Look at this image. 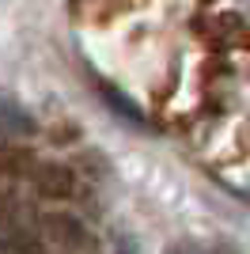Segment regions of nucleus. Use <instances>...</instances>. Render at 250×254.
Listing matches in <instances>:
<instances>
[{
    "label": "nucleus",
    "mask_w": 250,
    "mask_h": 254,
    "mask_svg": "<svg viewBox=\"0 0 250 254\" xmlns=\"http://www.w3.org/2000/svg\"><path fill=\"white\" fill-rule=\"evenodd\" d=\"M46 235H50L57 247H64V254L87 251V247H91V232H87V228H83L76 216H64V212L46 216Z\"/></svg>",
    "instance_id": "obj_1"
},
{
    "label": "nucleus",
    "mask_w": 250,
    "mask_h": 254,
    "mask_svg": "<svg viewBox=\"0 0 250 254\" xmlns=\"http://www.w3.org/2000/svg\"><path fill=\"white\" fill-rule=\"evenodd\" d=\"M34 182H38V190L46 193V197H68V193L76 190L72 171H68V167H57V163H46V167H38Z\"/></svg>",
    "instance_id": "obj_2"
},
{
    "label": "nucleus",
    "mask_w": 250,
    "mask_h": 254,
    "mask_svg": "<svg viewBox=\"0 0 250 254\" xmlns=\"http://www.w3.org/2000/svg\"><path fill=\"white\" fill-rule=\"evenodd\" d=\"M0 129H4V133H19V137L34 133V118L11 95H4V91H0Z\"/></svg>",
    "instance_id": "obj_3"
},
{
    "label": "nucleus",
    "mask_w": 250,
    "mask_h": 254,
    "mask_svg": "<svg viewBox=\"0 0 250 254\" xmlns=\"http://www.w3.org/2000/svg\"><path fill=\"white\" fill-rule=\"evenodd\" d=\"M103 95H106V103H110V110H114L118 118H125V122H129V126H136V129H144V118L136 114V106L129 103L125 95H118L114 87H103Z\"/></svg>",
    "instance_id": "obj_4"
},
{
    "label": "nucleus",
    "mask_w": 250,
    "mask_h": 254,
    "mask_svg": "<svg viewBox=\"0 0 250 254\" xmlns=\"http://www.w3.org/2000/svg\"><path fill=\"white\" fill-rule=\"evenodd\" d=\"M167 254H205V251H201L197 243H175V247H171Z\"/></svg>",
    "instance_id": "obj_5"
},
{
    "label": "nucleus",
    "mask_w": 250,
    "mask_h": 254,
    "mask_svg": "<svg viewBox=\"0 0 250 254\" xmlns=\"http://www.w3.org/2000/svg\"><path fill=\"white\" fill-rule=\"evenodd\" d=\"M212 254H235L231 247H212Z\"/></svg>",
    "instance_id": "obj_6"
}]
</instances>
